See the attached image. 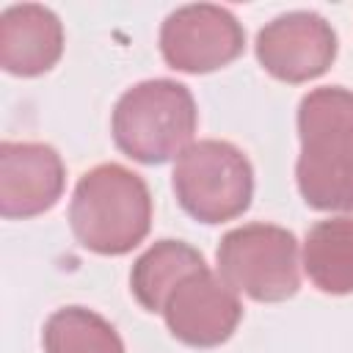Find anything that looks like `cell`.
<instances>
[{"mask_svg": "<svg viewBox=\"0 0 353 353\" xmlns=\"http://www.w3.org/2000/svg\"><path fill=\"white\" fill-rule=\"evenodd\" d=\"M218 276L262 303H279L298 292V240L276 223H243L229 229L215 251Z\"/></svg>", "mask_w": 353, "mask_h": 353, "instance_id": "obj_5", "label": "cell"}, {"mask_svg": "<svg viewBox=\"0 0 353 353\" xmlns=\"http://www.w3.org/2000/svg\"><path fill=\"white\" fill-rule=\"evenodd\" d=\"M179 207L201 223H223L243 215L254 196V168L229 141L190 143L174 165Z\"/></svg>", "mask_w": 353, "mask_h": 353, "instance_id": "obj_4", "label": "cell"}, {"mask_svg": "<svg viewBox=\"0 0 353 353\" xmlns=\"http://www.w3.org/2000/svg\"><path fill=\"white\" fill-rule=\"evenodd\" d=\"M160 314L174 339L190 347H215L234 334L243 303L221 276L201 268L188 273L168 292Z\"/></svg>", "mask_w": 353, "mask_h": 353, "instance_id": "obj_8", "label": "cell"}, {"mask_svg": "<svg viewBox=\"0 0 353 353\" xmlns=\"http://www.w3.org/2000/svg\"><path fill=\"white\" fill-rule=\"evenodd\" d=\"M256 61L284 83H306L328 72L336 58V33L317 11H287L256 33Z\"/></svg>", "mask_w": 353, "mask_h": 353, "instance_id": "obj_7", "label": "cell"}, {"mask_svg": "<svg viewBox=\"0 0 353 353\" xmlns=\"http://www.w3.org/2000/svg\"><path fill=\"white\" fill-rule=\"evenodd\" d=\"M69 226L77 243L94 254L132 251L152 226V193L143 176L121 163L94 165L74 185Z\"/></svg>", "mask_w": 353, "mask_h": 353, "instance_id": "obj_2", "label": "cell"}, {"mask_svg": "<svg viewBox=\"0 0 353 353\" xmlns=\"http://www.w3.org/2000/svg\"><path fill=\"white\" fill-rule=\"evenodd\" d=\"M63 52L58 14L39 3L8 6L0 14V66L17 77L50 72Z\"/></svg>", "mask_w": 353, "mask_h": 353, "instance_id": "obj_10", "label": "cell"}, {"mask_svg": "<svg viewBox=\"0 0 353 353\" xmlns=\"http://www.w3.org/2000/svg\"><path fill=\"white\" fill-rule=\"evenodd\" d=\"M66 168L50 143H0V215L33 218L55 207L63 193Z\"/></svg>", "mask_w": 353, "mask_h": 353, "instance_id": "obj_9", "label": "cell"}, {"mask_svg": "<svg viewBox=\"0 0 353 353\" xmlns=\"http://www.w3.org/2000/svg\"><path fill=\"white\" fill-rule=\"evenodd\" d=\"M245 47L237 17L215 3H190L171 11L160 25V52L176 72L204 74L232 63Z\"/></svg>", "mask_w": 353, "mask_h": 353, "instance_id": "obj_6", "label": "cell"}, {"mask_svg": "<svg viewBox=\"0 0 353 353\" xmlns=\"http://www.w3.org/2000/svg\"><path fill=\"white\" fill-rule=\"evenodd\" d=\"M44 353H124L119 331L94 309H55L41 331Z\"/></svg>", "mask_w": 353, "mask_h": 353, "instance_id": "obj_13", "label": "cell"}, {"mask_svg": "<svg viewBox=\"0 0 353 353\" xmlns=\"http://www.w3.org/2000/svg\"><path fill=\"white\" fill-rule=\"evenodd\" d=\"M303 270L320 292H353V215L317 221L306 232Z\"/></svg>", "mask_w": 353, "mask_h": 353, "instance_id": "obj_11", "label": "cell"}, {"mask_svg": "<svg viewBox=\"0 0 353 353\" xmlns=\"http://www.w3.org/2000/svg\"><path fill=\"white\" fill-rule=\"evenodd\" d=\"M298 138L295 179L303 201L323 212H353V91L323 85L303 94Z\"/></svg>", "mask_w": 353, "mask_h": 353, "instance_id": "obj_1", "label": "cell"}, {"mask_svg": "<svg viewBox=\"0 0 353 353\" xmlns=\"http://www.w3.org/2000/svg\"><path fill=\"white\" fill-rule=\"evenodd\" d=\"M207 268L201 251L185 240H157L132 265L130 290L146 312H163L168 292L193 270Z\"/></svg>", "mask_w": 353, "mask_h": 353, "instance_id": "obj_12", "label": "cell"}, {"mask_svg": "<svg viewBox=\"0 0 353 353\" xmlns=\"http://www.w3.org/2000/svg\"><path fill=\"white\" fill-rule=\"evenodd\" d=\"M199 110L190 88L171 77H154L127 88L110 119L113 143L130 160L160 165L179 157L196 132Z\"/></svg>", "mask_w": 353, "mask_h": 353, "instance_id": "obj_3", "label": "cell"}]
</instances>
